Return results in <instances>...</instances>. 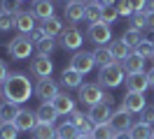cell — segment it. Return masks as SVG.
<instances>
[{
    "instance_id": "f907efd6",
    "label": "cell",
    "mask_w": 154,
    "mask_h": 139,
    "mask_svg": "<svg viewBox=\"0 0 154 139\" xmlns=\"http://www.w3.org/2000/svg\"><path fill=\"white\" fill-rule=\"evenodd\" d=\"M145 12H154V0H147V5H145Z\"/></svg>"
},
{
    "instance_id": "484cf974",
    "label": "cell",
    "mask_w": 154,
    "mask_h": 139,
    "mask_svg": "<svg viewBox=\"0 0 154 139\" xmlns=\"http://www.w3.org/2000/svg\"><path fill=\"white\" fill-rule=\"evenodd\" d=\"M42 28H45V33H47V37H56V35H63V21L58 16H51V19H47L45 23H42Z\"/></svg>"
},
{
    "instance_id": "681fc988",
    "label": "cell",
    "mask_w": 154,
    "mask_h": 139,
    "mask_svg": "<svg viewBox=\"0 0 154 139\" xmlns=\"http://www.w3.org/2000/svg\"><path fill=\"white\" fill-rule=\"evenodd\" d=\"M147 81H149V88H154V67L147 72Z\"/></svg>"
},
{
    "instance_id": "ba28073f",
    "label": "cell",
    "mask_w": 154,
    "mask_h": 139,
    "mask_svg": "<svg viewBox=\"0 0 154 139\" xmlns=\"http://www.w3.org/2000/svg\"><path fill=\"white\" fill-rule=\"evenodd\" d=\"M89 120L94 123V125H107L110 118H112V107H107L105 102H98L94 107H89Z\"/></svg>"
},
{
    "instance_id": "ee69618b",
    "label": "cell",
    "mask_w": 154,
    "mask_h": 139,
    "mask_svg": "<svg viewBox=\"0 0 154 139\" xmlns=\"http://www.w3.org/2000/svg\"><path fill=\"white\" fill-rule=\"evenodd\" d=\"M128 5L133 7V12H145V5H147V0H128Z\"/></svg>"
},
{
    "instance_id": "7a4b0ae2",
    "label": "cell",
    "mask_w": 154,
    "mask_h": 139,
    "mask_svg": "<svg viewBox=\"0 0 154 139\" xmlns=\"http://www.w3.org/2000/svg\"><path fill=\"white\" fill-rule=\"evenodd\" d=\"M124 79V65L122 63H110L105 67H100V72H98V83L100 86H105V88H117Z\"/></svg>"
},
{
    "instance_id": "8d00e7d4",
    "label": "cell",
    "mask_w": 154,
    "mask_h": 139,
    "mask_svg": "<svg viewBox=\"0 0 154 139\" xmlns=\"http://www.w3.org/2000/svg\"><path fill=\"white\" fill-rule=\"evenodd\" d=\"M117 16H119V14H117L115 5H105V7H103V23H115Z\"/></svg>"
},
{
    "instance_id": "60d3db41",
    "label": "cell",
    "mask_w": 154,
    "mask_h": 139,
    "mask_svg": "<svg viewBox=\"0 0 154 139\" xmlns=\"http://www.w3.org/2000/svg\"><path fill=\"white\" fill-rule=\"evenodd\" d=\"M140 123H145V125H154V104L143 109V118H140Z\"/></svg>"
},
{
    "instance_id": "9f6ffc18",
    "label": "cell",
    "mask_w": 154,
    "mask_h": 139,
    "mask_svg": "<svg viewBox=\"0 0 154 139\" xmlns=\"http://www.w3.org/2000/svg\"><path fill=\"white\" fill-rule=\"evenodd\" d=\"M21 2H23V0H21Z\"/></svg>"
},
{
    "instance_id": "f35d334b",
    "label": "cell",
    "mask_w": 154,
    "mask_h": 139,
    "mask_svg": "<svg viewBox=\"0 0 154 139\" xmlns=\"http://www.w3.org/2000/svg\"><path fill=\"white\" fill-rule=\"evenodd\" d=\"M84 120H87V114H82L79 109L70 111V116H68V123H72V125H77V128H82Z\"/></svg>"
},
{
    "instance_id": "74e56055",
    "label": "cell",
    "mask_w": 154,
    "mask_h": 139,
    "mask_svg": "<svg viewBox=\"0 0 154 139\" xmlns=\"http://www.w3.org/2000/svg\"><path fill=\"white\" fill-rule=\"evenodd\" d=\"M12 28H17V21L10 14H0V33H7Z\"/></svg>"
},
{
    "instance_id": "d6a6232c",
    "label": "cell",
    "mask_w": 154,
    "mask_h": 139,
    "mask_svg": "<svg viewBox=\"0 0 154 139\" xmlns=\"http://www.w3.org/2000/svg\"><path fill=\"white\" fill-rule=\"evenodd\" d=\"M19 137V128L14 123H0V139H17Z\"/></svg>"
},
{
    "instance_id": "7dc6e473",
    "label": "cell",
    "mask_w": 154,
    "mask_h": 139,
    "mask_svg": "<svg viewBox=\"0 0 154 139\" xmlns=\"http://www.w3.org/2000/svg\"><path fill=\"white\" fill-rule=\"evenodd\" d=\"M147 28H154V12H147Z\"/></svg>"
},
{
    "instance_id": "b9f144b4",
    "label": "cell",
    "mask_w": 154,
    "mask_h": 139,
    "mask_svg": "<svg viewBox=\"0 0 154 139\" xmlns=\"http://www.w3.org/2000/svg\"><path fill=\"white\" fill-rule=\"evenodd\" d=\"M28 37H30V42H33V44H38V42H42V39L47 37V33H45V28H35Z\"/></svg>"
},
{
    "instance_id": "d4e9b609",
    "label": "cell",
    "mask_w": 154,
    "mask_h": 139,
    "mask_svg": "<svg viewBox=\"0 0 154 139\" xmlns=\"http://www.w3.org/2000/svg\"><path fill=\"white\" fill-rule=\"evenodd\" d=\"M128 135H131V139H152L154 137V128L138 120V123H133V128L128 130Z\"/></svg>"
},
{
    "instance_id": "9a60e30c",
    "label": "cell",
    "mask_w": 154,
    "mask_h": 139,
    "mask_svg": "<svg viewBox=\"0 0 154 139\" xmlns=\"http://www.w3.org/2000/svg\"><path fill=\"white\" fill-rule=\"evenodd\" d=\"M145 63H147L145 56H140L138 51H131L128 58H126L122 65H124V72L126 74H138V72H145Z\"/></svg>"
},
{
    "instance_id": "d6986e66",
    "label": "cell",
    "mask_w": 154,
    "mask_h": 139,
    "mask_svg": "<svg viewBox=\"0 0 154 139\" xmlns=\"http://www.w3.org/2000/svg\"><path fill=\"white\" fill-rule=\"evenodd\" d=\"M63 14H66V19L70 21V23H77V21H82L84 14H87V2H84V0H79V2H70V5H66Z\"/></svg>"
},
{
    "instance_id": "ffe728a7",
    "label": "cell",
    "mask_w": 154,
    "mask_h": 139,
    "mask_svg": "<svg viewBox=\"0 0 154 139\" xmlns=\"http://www.w3.org/2000/svg\"><path fill=\"white\" fill-rule=\"evenodd\" d=\"M35 116H38V123H45V125H54L58 118V114L51 107V102H42L38 107V111H35Z\"/></svg>"
},
{
    "instance_id": "7c38bea8",
    "label": "cell",
    "mask_w": 154,
    "mask_h": 139,
    "mask_svg": "<svg viewBox=\"0 0 154 139\" xmlns=\"http://www.w3.org/2000/svg\"><path fill=\"white\" fill-rule=\"evenodd\" d=\"M51 107L56 109L58 116H70V111L77 109V107H75V100H72L68 93H58L56 97L51 100Z\"/></svg>"
},
{
    "instance_id": "ac0fdd59",
    "label": "cell",
    "mask_w": 154,
    "mask_h": 139,
    "mask_svg": "<svg viewBox=\"0 0 154 139\" xmlns=\"http://www.w3.org/2000/svg\"><path fill=\"white\" fill-rule=\"evenodd\" d=\"M14 125L21 130H35V125H38V116H35V111H30V109H21L19 111V116L14 118Z\"/></svg>"
},
{
    "instance_id": "5bb4252c",
    "label": "cell",
    "mask_w": 154,
    "mask_h": 139,
    "mask_svg": "<svg viewBox=\"0 0 154 139\" xmlns=\"http://www.w3.org/2000/svg\"><path fill=\"white\" fill-rule=\"evenodd\" d=\"M122 107H124L126 111H131V114H143V109L147 107V102H145L143 93H126Z\"/></svg>"
},
{
    "instance_id": "83f0119b",
    "label": "cell",
    "mask_w": 154,
    "mask_h": 139,
    "mask_svg": "<svg viewBox=\"0 0 154 139\" xmlns=\"http://www.w3.org/2000/svg\"><path fill=\"white\" fill-rule=\"evenodd\" d=\"M91 54H94V60H96L98 67H105V65L115 63V58H112V54H110V49H107V46H96Z\"/></svg>"
},
{
    "instance_id": "ab89813d",
    "label": "cell",
    "mask_w": 154,
    "mask_h": 139,
    "mask_svg": "<svg viewBox=\"0 0 154 139\" xmlns=\"http://www.w3.org/2000/svg\"><path fill=\"white\" fill-rule=\"evenodd\" d=\"M135 51L140 56H145V58H154V44H149V42H140V46Z\"/></svg>"
},
{
    "instance_id": "277c9868",
    "label": "cell",
    "mask_w": 154,
    "mask_h": 139,
    "mask_svg": "<svg viewBox=\"0 0 154 139\" xmlns=\"http://www.w3.org/2000/svg\"><path fill=\"white\" fill-rule=\"evenodd\" d=\"M77 91H79V102L87 104V107H94V104H98V102H103V97H105L100 83H87V86L82 83Z\"/></svg>"
},
{
    "instance_id": "30bf717a",
    "label": "cell",
    "mask_w": 154,
    "mask_h": 139,
    "mask_svg": "<svg viewBox=\"0 0 154 139\" xmlns=\"http://www.w3.org/2000/svg\"><path fill=\"white\" fill-rule=\"evenodd\" d=\"M58 93H61V91H58L56 81H54L51 77H49V79H40L38 86H35V95H38L42 102H51Z\"/></svg>"
},
{
    "instance_id": "c3c4849f",
    "label": "cell",
    "mask_w": 154,
    "mask_h": 139,
    "mask_svg": "<svg viewBox=\"0 0 154 139\" xmlns=\"http://www.w3.org/2000/svg\"><path fill=\"white\" fill-rule=\"evenodd\" d=\"M112 139H131V135H128V132H115Z\"/></svg>"
},
{
    "instance_id": "db71d44e",
    "label": "cell",
    "mask_w": 154,
    "mask_h": 139,
    "mask_svg": "<svg viewBox=\"0 0 154 139\" xmlns=\"http://www.w3.org/2000/svg\"><path fill=\"white\" fill-rule=\"evenodd\" d=\"M77 139H91V137H87V135H79V137H77Z\"/></svg>"
},
{
    "instance_id": "52a82bcc",
    "label": "cell",
    "mask_w": 154,
    "mask_h": 139,
    "mask_svg": "<svg viewBox=\"0 0 154 139\" xmlns=\"http://www.w3.org/2000/svg\"><path fill=\"white\" fill-rule=\"evenodd\" d=\"M110 128L115 130V132H128V130L133 128V114L126 111L124 107L115 109L112 111V118H110Z\"/></svg>"
},
{
    "instance_id": "8992f818",
    "label": "cell",
    "mask_w": 154,
    "mask_h": 139,
    "mask_svg": "<svg viewBox=\"0 0 154 139\" xmlns=\"http://www.w3.org/2000/svg\"><path fill=\"white\" fill-rule=\"evenodd\" d=\"M87 37L96 46H105V44L112 42V30H110L107 23H91L89 30H87Z\"/></svg>"
},
{
    "instance_id": "816d5d0a",
    "label": "cell",
    "mask_w": 154,
    "mask_h": 139,
    "mask_svg": "<svg viewBox=\"0 0 154 139\" xmlns=\"http://www.w3.org/2000/svg\"><path fill=\"white\" fill-rule=\"evenodd\" d=\"M98 2H100V5H103V7H105V5H115L117 0H98Z\"/></svg>"
},
{
    "instance_id": "44dd1931",
    "label": "cell",
    "mask_w": 154,
    "mask_h": 139,
    "mask_svg": "<svg viewBox=\"0 0 154 139\" xmlns=\"http://www.w3.org/2000/svg\"><path fill=\"white\" fill-rule=\"evenodd\" d=\"M21 107L14 102H2L0 104V123H14V118L19 116Z\"/></svg>"
},
{
    "instance_id": "3957f363",
    "label": "cell",
    "mask_w": 154,
    "mask_h": 139,
    "mask_svg": "<svg viewBox=\"0 0 154 139\" xmlns=\"http://www.w3.org/2000/svg\"><path fill=\"white\" fill-rule=\"evenodd\" d=\"M33 46L35 44L30 42L28 35H19V37H14L12 42H7V54L12 58H17V60H26V58H30Z\"/></svg>"
},
{
    "instance_id": "d590c367",
    "label": "cell",
    "mask_w": 154,
    "mask_h": 139,
    "mask_svg": "<svg viewBox=\"0 0 154 139\" xmlns=\"http://www.w3.org/2000/svg\"><path fill=\"white\" fill-rule=\"evenodd\" d=\"M115 7H117V14H119V16H133V7L128 5V0H117Z\"/></svg>"
},
{
    "instance_id": "f5cc1de1",
    "label": "cell",
    "mask_w": 154,
    "mask_h": 139,
    "mask_svg": "<svg viewBox=\"0 0 154 139\" xmlns=\"http://www.w3.org/2000/svg\"><path fill=\"white\" fill-rule=\"evenodd\" d=\"M63 2H66V5H70V2H79V0H63Z\"/></svg>"
},
{
    "instance_id": "1f68e13d",
    "label": "cell",
    "mask_w": 154,
    "mask_h": 139,
    "mask_svg": "<svg viewBox=\"0 0 154 139\" xmlns=\"http://www.w3.org/2000/svg\"><path fill=\"white\" fill-rule=\"evenodd\" d=\"M33 135H35V139H56V130L51 128V125L38 123V125H35V130H33Z\"/></svg>"
},
{
    "instance_id": "4fadbf2b",
    "label": "cell",
    "mask_w": 154,
    "mask_h": 139,
    "mask_svg": "<svg viewBox=\"0 0 154 139\" xmlns=\"http://www.w3.org/2000/svg\"><path fill=\"white\" fill-rule=\"evenodd\" d=\"M149 88V81H147V72H138V74H128L126 77V91L128 93H143Z\"/></svg>"
},
{
    "instance_id": "836d02e7",
    "label": "cell",
    "mask_w": 154,
    "mask_h": 139,
    "mask_svg": "<svg viewBox=\"0 0 154 139\" xmlns=\"http://www.w3.org/2000/svg\"><path fill=\"white\" fill-rule=\"evenodd\" d=\"M112 137H115V130L110 128V123L107 125H96L94 135H91V139H112Z\"/></svg>"
},
{
    "instance_id": "7bdbcfd3",
    "label": "cell",
    "mask_w": 154,
    "mask_h": 139,
    "mask_svg": "<svg viewBox=\"0 0 154 139\" xmlns=\"http://www.w3.org/2000/svg\"><path fill=\"white\" fill-rule=\"evenodd\" d=\"M94 130H96V125H94V123L89 120V116H87V120H84V125L79 128V132H82V135H87V137H91V135H94Z\"/></svg>"
},
{
    "instance_id": "2e32d148",
    "label": "cell",
    "mask_w": 154,
    "mask_h": 139,
    "mask_svg": "<svg viewBox=\"0 0 154 139\" xmlns=\"http://www.w3.org/2000/svg\"><path fill=\"white\" fill-rule=\"evenodd\" d=\"M33 16L35 19H42V21H47V19L54 16V2L51 0H33Z\"/></svg>"
},
{
    "instance_id": "6f0895ef",
    "label": "cell",
    "mask_w": 154,
    "mask_h": 139,
    "mask_svg": "<svg viewBox=\"0 0 154 139\" xmlns=\"http://www.w3.org/2000/svg\"><path fill=\"white\" fill-rule=\"evenodd\" d=\"M152 139H154V137H152Z\"/></svg>"
},
{
    "instance_id": "f546056e",
    "label": "cell",
    "mask_w": 154,
    "mask_h": 139,
    "mask_svg": "<svg viewBox=\"0 0 154 139\" xmlns=\"http://www.w3.org/2000/svg\"><path fill=\"white\" fill-rule=\"evenodd\" d=\"M21 0H0V14H10V16H17L21 14Z\"/></svg>"
},
{
    "instance_id": "7402d4cb",
    "label": "cell",
    "mask_w": 154,
    "mask_h": 139,
    "mask_svg": "<svg viewBox=\"0 0 154 139\" xmlns=\"http://www.w3.org/2000/svg\"><path fill=\"white\" fill-rule=\"evenodd\" d=\"M107 49H110V54H112V58H115V63H124L126 58H128V54H131V49H128L122 39L110 42V44H107Z\"/></svg>"
},
{
    "instance_id": "9c48e42d",
    "label": "cell",
    "mask_w": 154,
    "mask_h": 139,
    "mask_svg": "<svg viewBox=\"0 0 154 139\" xmlns=\"http://www.w3.org/2000/svg\"><path fill=\"white\" fill-rule=\"evenodd\" d=\"M82 42H84V37H82V33L77 30V26L66 28V30H63V35H61V46L68 49V51H79Z\"/></svg>"
},
{
    "instance_id": "e0dca14e",
    "label": "cell",
    "mask_w": 154,
    "mask_h": 139,
    "mask_svg": "<svg viewBox=\"0 0 154 139\" xmlns=\"http://www.w3.org/2000/svg\"><path fill=\"white\" fill-rule=\"evenodd\" d=\"M14 21H17V30H19L21 35H30L33 30H35V16H33V12H21V14H17L14 16Z\"/></svg>"
},
{
    "instance_id": "4dcf8cb0",
    "label": "cell",
    "mask_w": 154,
    "mask_h": 139,
    "mask_svg": "<svg viewBox=\"0 0 154 139\" xmlns=\"http://www.w3.org/2000/svg\"><path fill=\"white\" fill-rule=\"evenodd\" d=\"M54 49H56L54 37H45L42 42H38V44H35V51H38V56H47V58L54 54Z\"/></svg>"
},
{
    "instance_id": "6da1fadb",
    "label": "cell",
    "mask_w": 154,
    "mask_h": 139,
    "mask_svg": "<svg viewBox=\"0 0 154 139\" xmlns=\"http://www.w3.org/2000/svg\"><path fill=\"white\" fill-rule=\"evenodd\" d=\"M35 93L33 83L26 74L21 72H12L7 77V81L2 83V95H5V102H14V104H23V102L30 100V95Z\"/></svg>"
},
{
    "instance_id": "603a6c76",
    "label": "cell",
    "mask_w": 154,
    "mask_h": 139,
    "mask_svg": "<svg viewBox=\"0 0 154 139\" xmlns=\"http://www.w3.org/2000/svg\"><path fill=\"white\" fill-rule=\"evenodd\" d=\"M61 83H63L66 88H79V86H82V74L75 72L72 67H66V70L61 72Z\"/></svg>"
},
{
    "instance_id": "5b68a950",
    "label": "cell",
    "mask_w": 154,
    "mask_h": 139,
    "mask_svg": "<svg viewBox=\"0 0 154 139\" xmlns=\"http://www.w3.org/2000/svg\"><path fill=\"white\" fill-rule=\"evenodd\" d=\"M68 67H72L75 72H79L82 77L84 74H89L94 67H96V60H94V54L91 51H75V56H72V60H70V65Z\"/></svg>"
},
{
    "instance_id": "11a10c76",
    "label": "cell",
    "mask_w": 154,
    "mask_h": 139,
    "mask_svg": "<svg viewBox=\"0 0 154 139\" xmlns=\"http://www.w3.org/2000/svg\"><path fill=\"white\" fill-rule=\"evenodd\" d=\"M84 2H94V0H84Z\"/></svg>"
},
{
    "instance_id": "8fae6325",
    "label": "cell",
    "mask_w": 154,
    "mask_h": 139,
    "mask_svg": "<svg viewBox=\"0 0 154 139\" xmlns=\"http://www.w3.org/2000/svg\"><path fill=\"white\" fill-rule=\"evenodd\" d=\"M54 72V63L49 60L47 56H38L33 63H30V74L38 77V79H49Z\"/></svg>"
},
{
    "instance_id": "f1b7e54d",
    "label": "cell",
    "mask_w": 154,
    "mask_h": 139,
    "mask_svg": "<svg viewBox=\"0 0 154 139\" xmlns=\"http://www.w3.org/2000/svg\"><path fill=\"white\" fill-rule=\"evenodd\" d=\"M122 42H124L128 49H133V51H135V49L140 46V42H143V33L135 30V28H128L124 35H122Z\"/></svg>"
},
{
    "instance_id": "cb8c5ba5",
    "label": "cell",
    "mask_w": 154,
    "mask_h": 139,
    "mask_svg": "<svg viewBox=\"0 0 154 139\" xmlns=\"http://www.w3.org/2000/svg\"><path fill=\"white\" fill-rule=\"evenodd\" d=\"M89 23H103V5L94 0V2H87V14H84Z\"/></svg>"
},
{
    "instance_id": "bcb514c9",
    "label": "cell",
    "mask_w": 154,
    "mask_h": 139,
    "mask_svg": "<svg viewBox=\"0 0 154 139\" xmlns=\"http://www.w3.org/2000/svg\"><path fill=\"white\" fill-rule=\"evenodd\" d=\"M103 102H105L107 107H112V104H115V97H112L110 93H105V97H103Z\"/></svg>"
},
{
    "instance_id": "e575fe53",
    "label": "cell",
    "mask_w": 154,
    "mask_h": 139,
    "mask_svg": "<svg viewBox=\"0 0 154 139\" xmlns=\"http://www.w3.org/2000/svg\"><path fill=\"white\" fill-rule=\"evenodd\" d=\"M131 21H133V28L135 30H140V28H147V12H133V16H131Z\"/></svg>"
},
{
    "instance_id": "f6af8a7d",
    "label": "cell",
    "mask_w": 154,
    "mask_h": 139,
    "mask_svg": "<svg viewBox=\"0 0 154 139\" xmlns=\"http://www.w3.org/2000/svg\"><path fill=\"white\" fill-rule=\"evenodd\" d=\"M7 77H10V70H7L5 60H0V83H5V81H7Z\"/></svg>"
},
{
    "instance_id": "4316f807",
    "label": "cell",
    "mask_w": 154,
    "mask_h": 139,
    "mask_svg": "<svg viewBox=\"0 0 154 139\" xmlns=\"http://www.w3.org/2000/svg\"><path fill=\"white\" fill-rule=\"evenodd\" d=\"M79 135H82L79 128L72 125V123H61L56 128V139H77Z\"/></svg>"
}]
</instances>
